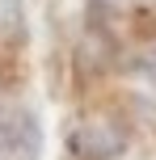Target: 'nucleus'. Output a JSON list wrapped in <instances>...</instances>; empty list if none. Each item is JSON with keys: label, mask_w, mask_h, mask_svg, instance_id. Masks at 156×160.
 <instances>
[{"label": "nucleus", "mask_w": 156, "mask_h": 160, "mask_svg": "<svg viewBox=\"0 0 156 160\" xmlns=\"http://www.w3.org/2000/svg\"><path fill=\"white\" fill-rule=\"evenodd\" d=\"M72 148H76V156H84V160H110V156H118L127 148V139H123V131L110 127V122H84V127H76Z\"/></svg>", "instance_id": "1"}]
</instances>
